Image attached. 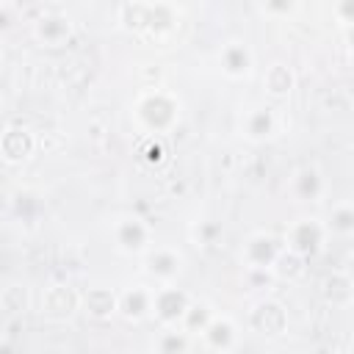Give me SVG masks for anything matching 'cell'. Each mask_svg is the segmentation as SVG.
Returning <instances> with one entry per match:
<instances>
[{
  "mask_svg": "<svg viewBox=\"0 0 354 354\" xmlns=\"http://www.w3.org/2000/svg\"><path fill=\"white\" fill-rule=\"evenodd\" d=\"M180 113H183L180 97L166 88H147L133 102V116H136L138 127L152 136L171 133L180 122Z\"/></svg>",
  "mask_w": 354,
  "mask_h": 354,
  "instance_id": "cell-1",
  "label": "cell"
},
{
  "mask_svg": "<svg viewBox=\"0 0 354 354\" xmlns=\"http://www.w3.org/2000/svg\"><path fill=\"white\" fill-rule=\"evenodd\" d=\"M326 241H329V232H326L324 218H318V216H299L282 232L285 252H290L301 260H310V257L321 254Z\"/></svg>",
  "mask_w": 354,
  "mask_h": 354,
  "instance_id": "cell-2",
  "label": "cell"
},
{
  "mask_svg": "<svg viewBox=\"0 0 354 354\" xmlns=\"http://www.w3.org/2000/svg\"><path fill=\"white\" fill-rule=\"evenodd\" d=\"M111 241L119 254L141 257L155 241H152V224L138 213H122L111 221Z\"/></svg>",
  "mask_w": 354,
  "mask_h": 354,
  "instance_id": "cell-3",
  "label": "cell"
},
{
  "mask_svg": "<svg viewBox=\"0 0 354 354\" xmlns=\"http://www.w3.org/2000/svg\"><path fill=\"white\" fill-rule=\"evenodd\" d=\"M191 304H194V296L177 282L152 288V318L160 326H180Z\"/></svg>",
  "mask_w": 354,
  "mask_h": 354,
  "instance_id": "cell-4",
  "label": "cell"
},
{
  "mask_svg": "<svg viewBox=\"0 0 354 354\" xmlns=\"http://www.w3.org/2000/svg\"><path fill=\"white\" fill-rule=\"evenodd\" d=\"M183 263H185L183 252L177 246H169V243H152L141 254V268L155 285L177 282V277L183 274Z\"/></svg>",
  "mask_w": 354,
  "mask_h": 354,
  "instance_id": "cell-5",
  "label": "cell"
},
{
  "mask_svg": "<svg viewBox=\"0 0 354 354\" xmlns=\"http://www.w3.org/2000/svg\"><path fill=\"white\" fill-rule=\"evenodd\" d=\"M282 249H285L282 238H277L274 232H252L241 246L243 271H266V274H271V268L279 260Z\"/></svg>",
  "mask_w": 354,
  "mask_h": 354,
  "instance_id": "cell-6",
  "label": "cell"
},
{
  "mask_svg": "<svg viewBox=\"0 0 354 354\" xmlns=\"http://www.w3.org/2000/svg\"><path fill=\"white\" fill-rule=\"evenodd\" d=\"M246 329L260 337H279L288 329V310L277 299H257L246 313Z\"/></svg>",
  "mask_w": 354,
  "mask_h": 354,
  "instance_id": "cell-7",
  "label": "cell"
},
{
  "mask_svg": "<svg viewBox=\"0 0 354 354\" xmlns=\"http://www.w3.org/2000/svg\"><path fill=\"white\" fill-rule=\"evenodd\" d=\"M238 337H241V326L227 313H213L205 329L196 335V340H202V346L213 354H230L238 346Z\"/></svg>",
  "mask_w": 354,
  "mask_h": 354,
  "instance_id": "cell-8",
  "label": "cell"
},
{
  "mask_svg": "<svg viewBox=\"0 0 354 354\" xmlns=\"http://www.w3.org/2000/svg\"><path fill=\"white\" fill-rule=\"evenodd\" d=\"M30 33L41 47H64L75 36V25L64 11L50 8L30 22Z\"/></svg>",
  "mask_w": 354,
  "mask_h": 354,
  "instance_id": "cell-9",
  "label": "cell"
},
{
  "mask_svg": "<svg viewBox=\"0 0 354 354\" xmlns=\"http://www.w3.org/2000/svg\"><path fill=\"white\" fill-rule=\"evenodd\" d=\"M152 288L147 282H133L122 290H116V313L124 321L141 324L147 318H152Z\"/></svg>",
  "mask_w": 354,
  "mask_h": 354,
  "instance_id": "cell-10",
  "label": "cell"
},
{
  "mask_svg": "<svg viewBox=\"0 0 354 354\" xmlns=\"http://www.w3.org/2000/svg\"><path fill=\"white\" fill-rule=\"evenodd\" d=\"M216 58H218V69L230 80H246L254 72V50L241 39L224 41Z\"/></svg>",
  "mask_w": 354,
  "mask_h": 354,
  "instance_id": "cell-11",
  "label": "cell"
},
{
  "mask_svg": "<svg viewBox=\"0 0 354 354\" xmlns=\"http://www.w3.org/2000/svg\"><path fill=\"white\" fill-rule=\"evenodd\" d=\"M288 194L296 202H321L326 194L324 171L315 163H304V166L293 169L288 177Z\"/></svg>",
  "mask_w": 354,
  "mask_h": 354,
  "instance_id": "cell-12",
  "label": "cell"
},
{
  "mask_svg": "<svg viewBox=\"0 0 354 354\" xmlns=\"http://www.w3.org/2000/svg\"><path fill=\"white\" fill-rule=\"evenodd\" d=\"M277 127H279V119L271 105H252L241 116V136L252 144H263V141L274 138Z\"/></svg>",
  "mask_w": 354,
  "mask_h": 354,
  "instance_id": "cell-13",
  "label": "cell"
},
{
  "mask_svg": "<svg viewBox=\"0 0 354 354\" xmlns=\"http://www.w3.org/2000/svg\"><path fill=\"white\" fill-rule=\"evenodd\" d=\"M80 310V290H75L72 285H64V282H55V285H47L44 293H41V313L47 318H69Z\"/></svg>",
  "mask_w": 354,
  "mask_h": 354,
  "instance_id": "cell-14",
  "label": "cell"
},
{
  "mask_svg": "<svg viewBox=\"0 0 354 354\" xmlns=\"http://www.w3.org/2000/svg\"><path fill=\"white\" fill-rule=\"evenodd\" d=\"M36 152V136L30 127L11 124L0 133V155L8 163H22Z\"/></svg>",
  "mask_w": 354,
  "mask_h": 354,
  "instance_id": "cell-15",
  "label": "cell"
},
{
  "mask_svg": "<svg viewBox=\"0 0 354 354\" xmlns=\"http://www.w3.org/2000/svg\"><path fill=\"white\" fill-rule=\"evenodd\" d=\"M80 313H86L94 321H108L116 315V290L108 285H91L80 290Z\"/></svg>",
  "mask_w": 354,
  "mask_h": 354,
  "instance_id": "cell-16",
  "label": "cell"
},
{
  "mask_svg": "<svg viewBox=\"0 0 354 354\" xmlns=\"http://www.w3.org/2000/svg\"><path fill=\"white\" fill-rule=\"evenodd\" d=\"M263 88L268 97L274 100H285L293 94L296 88V72L285 64V61H271L266 69H263Z\"/></svg>",
  "mask_w": 354,
  "mask_h": 354,
  "instance_id": "cell-17",
  "label": "cell"
},
{
  "mask_svg": "<svg viewBox=\"0 0 354 354\" xmlns=\"http://www.w3.org/2000/svg\"><path fill=\"white\" fill-rule=\"evenodd\" d=\"M191 343H194V337L188 332H183L180 326H160L152 340V351L155 354H188Z\"/></svg>",
  "mask_w": 354,
  "mask_h": 354,
  "instance_id": "cell-18",
  "label": "cell"
},
{
  "mask_svg": "<svg viewBox=\"0 0 354 354\" xmlns=\"http://www.w3.org/2000/svg\"><path fill=\"white\" fill-rule=\"evenodd\" d=\"M324 224H326L329 238H351L354 235V205H351V199H337Z\"/></svg>",
  "mask_w": 354,
  "mask_h": 354,
  "instance_id": "cell-19",
  "label": "cell"
},
{
  "mask_svg": "<svg viewBox=\"0 0 354 354\" xmlns=\"http://www.w3.org/2000/svg\"><path fill=\"white\" fill-rule=\"evenodd\" d=\"M324 296L332 307H348L354 301V282L348 277V271H332L324 279Z\"/></svg>",
  "mask_w": 354,
  "mask_h": 354,
  "instance_id": "cell-20",
  "label": "cell"
},
{
  "mask_svg": "<svg viewBox=\"0 0 354 354\" xmlns=\"http://www.w3.org/2000/svg\"><path fill=\"white\" fill-rule=\"evenodd\" d=\"M304 263H307V260H301V257H296V254H290V252L282 249L279 260H277L274 268H271V277H274V279H288V282H293V279H299V277L304 274Z\"/></svg>",
  "mask_w": 354,
  "mask_h": 354,
  "instance_id": "cell-21",
  "label": "cell"
},
{
  "mask_svg": "<svg viewBox=\"0 0 354 354\" xmlns=\"http://www.w3.org/2000/svg\"><path fill=\"white\" fill-rule=\"evenodd\" d=\"M210 315H213V310H210L207 304H202V301H194V304L188 307V313H185V318H183L180 329H183V332H188L191 337H196V335L205 329V324L210 321Z\"/></svg>",
  "mask_w": 354,
  "mask_h": 354,
  "instance_id": "cell-22",
  "label": "cell"
},
{
  "mask_svg": "<svg viewBox=\"0 0 354 354\" xmlns=\"http://www.w3.org/2000/svg\"><path fill=\"white\" fill-rule=\"evenodd\" d=\"M221 235H224V227L218 221H213V218H202V221H196L191 227V238L196 243H202V246H213Z\"/></svg>",
  "mask_w": 354,
  "mask_h": 354,
  "instance_id": "cell-23",
  "label": "cell"
},
{
  "mask_svg": "<svg viewBox=\"0 0 354 354\" xmlns=\"http://www.w3.org/2000/svg\"><path fill=\"white\" fill-rule=\"evenodd\" d=\"M19 14H22V8L17 3H0V36L17 28Z\"/></svg>",
  "mask_w": 354,
  "mask_h": 354,
  "instance_id": "cell-24",
  "label": "cell"
},
{
  "mask_svg": "<svg viewBox=\"0 0 354 354\" xmlns=\"http://www.w3.org/2000/svg\"><path fill=\"white\" fill-rule=\"evenodd\" d=\"M332 14H335V19H337L343 28H348V25L354 22V3H351V0H340V3L332 6Z\"/></svg>",
  "mask_w": 354,
  "mask_h": 354,
  "instance_id": "cell-25",
  "label": "cell"
},
{
  "mask_svg": "<svg viewBox=\"0 0 354 354\" xmlns=\"http://www.w3.org/2000/svg\"><path fill=\"white\" fill-rule=\"evenodd\" d=\"M296 8H299L296 3H263L260 6V11L268 14V17H274V14H293Z\"/></svg>",
  "mask_w": 354,
  "mask_h": 354,
  "instance_id": "cell-26",
  "label": "cell"
},
{
  "mask_svg": "<svg viewBox=\"0 0 354 354\" xmlns=\"http://www.w3.org/2000/svg\"><path fill=\"white\" fill-rule=\"evenodd\" d=\"M340 354H348V351H340Z\"/></svg>",
  "mask_w": 354,
  "mask_h": 354,
  "instance_id": "cell-27",
  "label": "cell"
}]
</instances>
